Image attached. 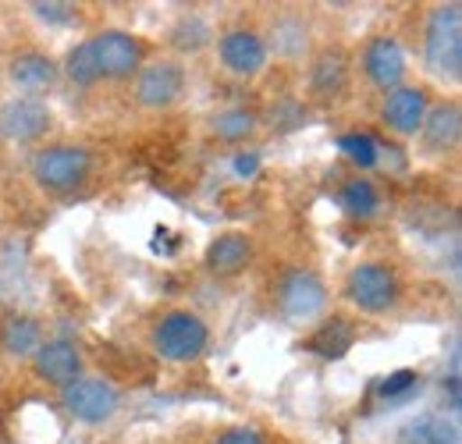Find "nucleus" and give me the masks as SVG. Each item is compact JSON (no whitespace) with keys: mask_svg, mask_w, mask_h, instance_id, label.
Segmentation results:
<instances>
[{"mask_svg":"<svg viewBox=\"0 0 462 444\" xmlns=\"http://www.w3.org/2000/svg\"><path fill=\"white\" fill-rule=\"evenodd\" d=\"M423 60L427 71L441 82H456L462 75V7L441 4L430 11L423 29Z\"/></svg>","mask_w":462,"mask_h":444,"instance_id":"obj_1","label":"nucleus"},{"mask_svg":"<svg viewBox=\"0 0 462 444\" xmlns=\"http://www.w3.org/2000/svg\"><path fill=\"white\" fill-rule=\"evenodd\" d=\"M150 345L161 359L168 363H192L207 352L210 345V328L203 317L189 313V310H171L157 320V328L150 334Z\"/></svg>","mask_w":462,"mask_h":444,"instance_id":"obj_2","label":"nucleus"},{"mask_svg":"<svg viewBox=\"0 0 462 444\" xmlns=\"http://www.w3.org/2000/svg\"><path fill=\"white\" fill-rule=\"evenodd\" d=\"M89 171H93V153L86 146H75V143H54L32 157L36 185L43 192H54V196L79 189L89 178Z\"/></svg>","mask_w":462,"mask_h":444,"instance_id":"obj_3","label":"nucleus"},{"mask_svg":"<svg viewBox=\"0 0 462 444\" xmlns=\"http://www.w3.org/2000/svg\"><path fill=\"white\" fill-rule=\"evenodd\" d=\"M346 299L363 313H388L402 299V281L388 264H359L346 278Z\"/></svg>","mask_w":462,"mask_h":444,"instance_id":"obj_4","label":"nucleus"},{"mask_svg":"<svg viewBox=\"0 0 462 444\" xmlns=\"http://www.w3.org/2000/svg\"><path fill=\"white\" fill-rule=\"evenodd\" d=\"M60 402L79 423H107L121 405V394L104 377H79L68 388H60Z\"/></svg>","mask_w":462,"mask_h":444,"instance_id":"obj_5","label":"nucleus"},{"mask_svg":"<svg viewBox=\"0 0 462 444\" xmlns=\"http://www.w3.org/2000/svg\"><path fill=\"white\" fill-rule=\"evenodd\" d=\"M278 306L291 324H306L324 313L328 306V284L313 271H289L278 281Z\"/></svg>","mask_w":462,"mask_h":444,"instance_id":"obj_6","label":"nucleus"},{"mask_svg":"<svg viewBox=\"0 0 462 444\" xmlns=\"http://www.w3.org/2000/svg\"><path fill=\"white\" fill-rule=\"evenodd\" d=\"M185 93V68L164 57V60H150L146 68H139V79H135V100L150 111H164L181 100Z\"/></svg>","mask_w":462,"mask_h":444,"instance_id":"obj_7","label":"nucleus"},{"mask_svg":"<svg viewBox=\"0 0 462 444\" xmlns=\"http://www.w3.org/2000/svg\"><path fill=\"white\" fill-rule=\"evenodd\" d=\"M93 51L100 60V75L111 82H125L143 68V47L135 36L121 32V29H104L93 36Z\"/></svg>","mask_w":462,"mask_h":444,"instance_id":"obj_8","label":"nucleus"},{"mask_svg":"<svg viewBox=\"0 0 462 444\" xmlns=\"http://www.w3.org/2000/svg\"><path fill=\"white\" fill-rule=\"evenodd\" d=\"M51 128V107L40 97H14L0 107V135L7 143H36Z\"/></svg>","mask_w":462,"mask_h":444,"instance_id":"obj_9","label":"nucleus"},{"mask_svg":"<svg viewBox=\"0 0 462 444\" xmlns=\"http://www.w3.org/2000/svg\"><path fill=\"white\" fill-rule=\"evenodd\" d=\"M217 54H221L225 71L238 75V79H253L267 68V43L253 29H228L217 40Z\"/></svg>","mask_w":462,"mask_h":444,"instance_id":"obj_10","label":"nucleus"},{"mask_svg":"<svg viewBox=\"0 0 462 444\" xmlns=\"http://www.w3.org/2000/svg\"><path fill=\"white\" fill-rule=\"evenodd\" d=\"M363 71L377 89H399L405 79V51L395 36H374L363 51Z\"/></svg>","mask_w":462,"mask_h":444,"instance_id":"obj_11","label":"nucleus"},{"mask_svg":"<svg viewBox=\"0 0 462 444\" xmlns=\"http://www.w3.org/2000/svg\"><path fill=\"white\" fill-rule=\"evenodd\" d=\"M32 363H36V374H40L47 384H54V388H68L71 381L82 377V352H79L75 341H68V338H51V341H43V345L36 348Z\"/></svg>","mask_w":462,"mask_h":444,"instance_id":"obj_12","label":"nucleus"},{"mask_svg":"<svg viewBox=\"0 0 462 444\" xmlns=\"http://www.w3.org/2000/svg\"><path fill=\"white\" fill-rule=\"evenodd\" d=\"M427 111H430L427 89H420V86H399V89L388 93V100H384V107H381V117H384V125H388L395 135L405 139V135H416V132H420Z\"/></svg>","mask_w":462,"mask_h":444,"instance_id":"obj_13","label":"nucleus"},{"mask_svg":"<svg viewBox=\"0 0 462 444\" xmlns=\"http://www.w3.org/2000/svg\"><path fill=\"white\" fill-rule=\"evenodd\" d=\"M249 260H253V242H249V235H242V231H225V235H217V238L207 245V256H203L207 271L217 274V278H235V274H242V271L249 267Z\"/></svg>","mask_w":462,"mask_h":444,"instance_id":"obj_14","label":"nucleus"},{"mask_svg":"<svg viewBox=\"0 0 462 444\" xmlns=\"http://www.w3.org/2000/svg\"><path fill=\"white\" fill-rule=\"evenodd\" d=\"M7 75H11V82L18 89H25L29 97H40L58 82V64L47 54H40V51H25V54L11 57Z\"/></svg>","mask_w":462,"mask_h":444,"instance_id":"obj_15","label":"nucleus"},{"mask_svg":"<svg viewBox=\"0 0 462 444\" xmlns=\"http://www.w3.org/2000/svg\"><path fill=\"white\" fill-rule=\"evenodd\" d=\"M459 132H462V114H459V104H452V100L430 107L427 117H423V125H420V139H423V146H427L430 153H448V150H456Z\"/></svg>","mask_w":462,"mask_h":444,"instance_id":"obj_16","label":"nucleus"},{"mask_svg":"<svg viewBox=\"0 0 462 444\" xmlns=\"http://www.w3.org/2000/svg\"><path fill=\"white\" fill-rule=\"evenodd\" d=\"M348 89V60L342 51H324L310 68V93L317 100H338Z\"/></svg>","mask_w":462,"mask_h":444,"instance_id":"obj_17","label":"nucleus"},{"mask_svg":"<svg viewBox=\"0 0 462 444\" xmlns=\"http://www.w3.org/2000/svg\"><path fill=\"white\" fill-rule=\"evenodd\" d=\"M352 345H356V324L348 317L324 320L317 331L310 334V341H306V348L313 356H320V359H342V356H348Z\"/></svg>","mask_w":462,"mask_h":444,"instance_id":"obj_18","label":"nucleus"},{"mask_svg":"<svg viewBox=\"0 0 462 444\" xmlns=\"http://www.w3.org/2000/svg\"><path fill=\"white\" fill-rule=\"evenodd\" d=\"M399 444H459V430L452 420L423 412L399 430Z\"/></svg>","mask_w":462,"mask_h":444,"instance_id":"obj_19","label":"nucleus"},{"mask_svg":"<svg viewBox=\"0 0 462 444\" xmlns=\"http://www.w3.org/2000/svg\"><path fill=\"white\" fill-rule=\"evenodd\" d=\"M43 345V331L32 317H7L4 328H0V348L14 359H25V356H36V348Z\"/></svg>","mask_w":462,"mask_h":444,"instance_id":"obj_20","label":"nucleus"},{"mask_svg":"<svg viewBox=\"0 0 462 444\" xmlns=\"http://www.w3.org/2000/svg\"><path fill=\"white\" fill-rule=\"evenodd\" d=\"M338 203H342V210H346L348 217H356V221H370V217L381 210V192L374 189V181H366V178H352V181L342 185Z\"/></svg>","mask_w":462,"mask_h":444,"instance_id":"obj_21","label":"nucleus"},{"mask_svg":"<svg viewBox=\"0 0 462 444\" xmlns=\"http://www.w3.org/2000/svg\"><path fill=\"white\" fill-rule=\"evenodd\" d=\"M210 40H214V29H210L207 18H199V14H185V18L174 22V29H171L174 51H181V54H199Z\"/></svg>","mask_w":462,"mask_h":444,"instance_id":"obj_22","label":"nucleus"},{"mask_svg":"<svg viewBox=\"0 0 462 444\" xmlns=\"http://www.w3.org/2000/svg\"><path fill=\"white\" fill-rule=\"evenodd\" d=\"M64 71L75 86H97L104 75H100V60H97V51H93V40L71 47L68 57H64Z\"/></svg>","mask_w":462,"mask_h":444,"instance_id":"obj_23","label":"nucleus"},{"mask_svg":"<svg viewBox=\"0 0 462 444\" xmlns=\"http://www.w3.org/2000/svg\"><path fill=\"white\" fill-rule=\"evenodd\" d=\"M274 40V51L282 57H299L306 51V43H310V36H306V22L302 18H282L278 25H274V32H271Z\"/></svg>","mask_w":462,"mask_h":444,"instance_id":"obj_24","label":"nucleus"},{"mask_svg":"<svg viewBox=\"0 0 462 444\" xmlns=\"http://www.w3.org/2000/svg\"><path fill=\"white\" fill-rule=\"evenodd\" d=\"M253 132H256V117L242 107H231V111H221L214 117V135L225 143H242Z\"/></svg>","mask_w":462,"mask_h":444,"instance_id":"obj_25","label":"nucleus"},{"mask_svg":"<svg viewBox=\"0 0 462 444\" xmlns=\"http://www.w3.org/2000/svg\"><path fill=\"white\" fill-rule=\"evenodd\" d=\"M338 150L346 153L352 164L359 167H374L381 161V146H377V139L374 135H366V132H348L338 139Z\"/></svg>","mask_w":462,"mask_h":444,"instance_id":"obj_26","label":"nucleus"},{"mask_svg":"<svg viewBox=\"0 0 462 444\" xmlns=\"http://www.w3.org/2000/svg\"><path fill=\"white\" fill-rule=\"evenodd\" d=\"M412 388H420V374L416 370H395L388 381H381V398H402Z\"/></svg>","mask_w":462,"mask_h":444,"instance_id":"obj_27","label":"nucleus"},{"mask_svg":"<svg viewBox=\"0 0 462 444\" xmlns=\"http://www.w3.org/2000/svg\"><path fill=\"white\" fill-rule=\"evenodd\" d=\"M43 22H51V25H64V22H71V4H29Z\"/></svg>","mask_w":462,"mask_h":444,"instance_id":"obj_28","label":"nucleus"},{"mask_svg":"<svg viewBox=\"0 0 462 444\" xmlns=\"http://www.w3.org/2000/svg\"><path fill=\"white\" fill-rule=\"evenodd\" d=\"M217 444H263V434L256 427H231L217 438Z\"/></svg>","mask_w":462,"mask_h":444,"instance_id":"obj_29","label":"nucleus"},{"mask_svg":"<svg viewBox=\"0 0 462 444\" xmlns=\"http://www.w3.org/2000/svg\"><path fill=\"white\" fill-rule=\"evenodd\" d=\"M256 167H260V157H256V153H238V157H235V174H242V178L256 174Z\"/></svg>","mask_w":462,"mask_h":444,"instance_id":"obj_30","label":"nucleus"},{"mask_svg":"<svg viewBox=\"0 0 462 444\" xmlns=\"http://www.w3.org/2000/svg\"><path fill=\"white\" fill-rule=\"evenodd\" d=\"M448 409H452V412L459 409V374L448 377Z\"/></svg>","mask_w":462,"mask_h":444,"instance_id":"obj_31","label":"nucleus"}]
</instances>
